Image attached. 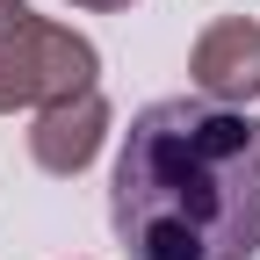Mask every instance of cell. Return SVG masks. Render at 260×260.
I'll use <instances>...</instances> for the list:
<instances>
[{
	"label": "cell",
	"mask_w": 260,
	"mask_h": 260,
	"mask_svg": "<svg viewBox=\"0 0 260 260\" xmlns=\"http://www.w3.org/2000/svg\"><path fill=\"white\" fill-rule=\"evenodd\" d=\"M109 224L130 260H253L260 253V123L203 94L130 116Z\"/></svg>",
	"instance_id": "1"
},
{
	"label": "cell",
	"mask_w": 260,
	"mask_h": 260,
	"mask_svg": "<svg viewBox=\"0 0 260 260\" xmlns=\"http://www.w3.org/2000/svg\"><path fill=\"white\" fill-rule=\"evenodd\" d=\"M94 73H102V51L80 29L44 22L29 0H0V116L87 94Z\"/></svg>",
	"instance_id": "2"
},
{
	"label": "cell",
	"mask_w": 260,
	"mask_h": 260,
	"mask_svg": "<svg viewBox=\"0 0 260 260\" xmlns=\"http://www.w3.org/2000/svg\"><path fill=\"white\" fill-rule=\"evenodd\" d=\"M188 80H195L203 102L246 109L260 94V22H246V15L210 22L203 37H195V51H188Z\"/></svg>",
	"instance_id": "3"
},
{
	"label": "cell",
	"mask_w": 260,
	"mask_h": 260,
	"mask_svg": "<svg viewBox=\"0 0 260 260\" xmlns=\"http://www.w3.org/2000/svg\"><path fill=\"white\" fill-rule=\"evenodd\" d=\"M102 138H109V102H102V87H87V94H65V102L37 109V123H29V159L44 174H80V167H94Z\"/></svg>",
	"instance_id": "4"
},
{
	"label": "cell",
	"mask_w": 260,
	"mask_h": 260,
	"mask_svg": "<svg viewBox=\"0 0 260 260\" xmlns=\"http://www.w3.org/2000/svg\"><path fill=\"white\" fill-rule=\"evenodd\" d=\"M73 8H94V15H116V8H130V0H73Z\"/></svg>",
	"instance_id": "5"
}]
</instances>
